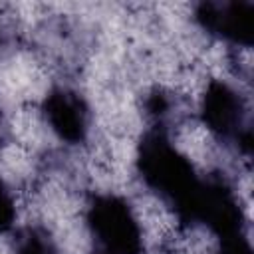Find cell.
<instances>
[{"instance_id":"6da1fadb","label":"cell","mask_w":254,"mask_h":254,"mask_svg":"<svg viewBox=\"0 0 254 254\" xmlns=\"http://www.w3.org/2000/svg\"><path fill=\"white\" fill-rule=\"evenodd\" d=\"M192 18L206 36L230 42L232 48H250L254 20L250 2H200L194 6Z\"/></svg>"}]
</instances>
